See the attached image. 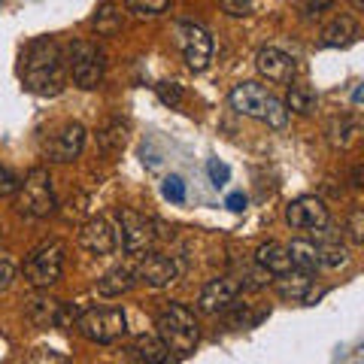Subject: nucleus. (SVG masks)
I'll use <instances>...</instances> for the list:
<instances>
[{"mask_svg":"<svg viewBox=\"0 0 364 364\" xmlns=\"http://www.w3.org/2000/svg\"><path fill=\"white\" fill-rule=\"evenodd\" d=\"M286 249H289V258H291V267L294 270H310V273H316V267H318L316 243H310V240H294Z\"/></svg>","mask_w":364,"mask_h":364,"instance_id":"obj_22","label":"nucleus"},{"mask_svg":"<svg viewBox=\"0 0 364 364\" xmlns=\"http://www.w3.org/2000/svg\"><path fill=\"white\" fill-rule=\"evenodd\" d=\"M21 79L37 95H58L64 88V55L49 37L33 40L21 55Z\"/></svg>","mask_w":364,"mask_h":364,"instance_id":"obj_1","label":"nucleus"},{"mask_svg":"<svg viewBox=\"0 0 364 364\" xmlns=\"http://www.w3.org/2000/svg\"><path fill=\"white\" fill-rule=\"evenodd\" d=\"M85 124H79V122H67L64 128L55 134V140L49 143V158L52 161H58V164H67V161H73V158L82 155L85 149Z\"/></svg>","mask_w":364,"mask_h":364,"instance_id":"obj_15","label":"nucleus"},{"mask_svg":"<svg viewBox=\"0 0 364 364\" xmlns=\"http://www.w3.org/2000/svg\"><path fill=\"white\" fill-rule=\"evenodd\" d=\"M79 310L67 306L64 301H55V298H46V294H37V298L28 301V318L37 328H64L76 322Z\"/></svg>","mask_w":364,"mask_h":364,"instance_id":"obj_13","label":"nucleus"},{"mask_svg":"<svg viewBox=\"0 0 364 364\" xmlns=\"http://www.w3.org/2000/svg\"><path fill=\"white\" fill-rule=\"evenodd\" d=\"M155 328H158V337H161L167 352L176 358H188L200 340L198 318L186 304H167L164 310L158 313Z\"/></svg>","mask_w":364,"mask_h":364,"instance_id":"obj_2","label":"nucleus"},{"mask_svg":"<svg viewBox=\"0 0 364 364\" xmlns=\"http://www.w3.org/2000/svg\"><path fill=\"white\" fill-rule=\"evenodd\" d=\"M155 95L164 107H179L182 104V85H176V82H158Z\"/></svg>","mask_w":364,"mask_h":364,"instance_id":"obj_28","label":"nucleus"},{"mask_svg":"<svg viewBox=\"0 0 364 364\" xmlns=\"http://www.w3.org/2000/svg\"><path fill=\"white\" fill-rule=\"evenodd\" d=\"M243 291V282L237 277H215L210 279L207 286L200 289V298H198V310L207 313V316H215V313H225L231 310L237 294Z\"/></svg>","mask_w":364,"mask_h":364,"instance_id":"obj_11","label":"nucleus"},{"mask_svg":"<svg viewBox=\"0 0 364 364\" xmlns=\"http://www.w3.org/2000/svg\"><path fill=\"white\" fill-rule=\"evenodd\" d=\"M25 364H70L61 352H52V349H37Z\"/></svg>","mask_w":364,"mask_h":364,"instance_id":"obj_33","label":"nucleus"},{"mask_svg":"<svg viewBox=\"0 0 364 364\" xmlns=\"http://www.w3.org/2000/svg\"><path fill=\"white\" fill-rule=\"evenodd\" d=\"M334 6V0H310L304 9H306V16H318L322 9H331Z\"/></svg>","mask_w":364,"mask_h":364,"instance_id":"obj_37","label":"nucleus"},{"mask_svg":"<svg viewBox=\"0 0 364 364\" xmlns=\"http://www.w3.org/2000/svg\"><path fill=\"white\" fill-rule=\"evenodd\" d=\"M79 246L97 258L109 255L116 249V231H112V225L107 219H88L82 225V231H79Z\"/></svg>","mask_w":364,"mask_h":364,"instance_id":"obj_16","label":"nucleus"},{"mask_svg":"<svg viewBox=\"0 0 364 364\" xmlns=\"http://www.w3.org/2000/svg\"><path fill=\"white\" fill-rule=\"evenodd\" d=\"M225 207L234 210V213H243V210H246V195H243V191H237V195H228Z\"/></svg>","mask_w":364,"mask_h":364,"instance_id":"obj_36","label":"nucleus"},{"mask_svg":"<svg viewBox=\"0 0 364 364\" xmlns=\"http://www.w3.org/2000/svg\"><path fill=\"white\" fill-rule=\"evenodd\" d=\"M124 6L136 16H161L170 6V0H124Z\"/></svg>","mask_w":364,"mask_h":364,"instance_id":"obj_27","label":"nucleus"},{"mask_svg":"<svg viewBox=\"0 0 364 364\" xmlns=\"http://www.w3.org/2000/svg\"><path fill=\"white\" fill-rule=\"evenodd\" d=\"M255 67H258V73L267 79V82H277V85H289L291 79H294V58L289 52H282L277 49V46H267V49H261L255 55Z\"/></svg>","mask_w":364,"mask_h":364,"instance_id":"obj_14","label":"nucleus"},{"mask_svg":"<svg viewBox=\"0 0 364 364\" xmlns=\"http://www.w3.org/2000/svg\"><path fill=\"white\" fill-rule=\"evenodd\" d=\"M16 210L25 219H49L58 210L55 200V188H52V176L46 167H33L31 173L18 182L16 188Z\"/></svg>","mask_w":364,"mask_h":364,"instance_id":"obj_4","label":"nucleus"},{"mask_svg":"<svg viewBox=\"0 0 364 364\" xmlns=\"http://www.w3.org/2000/svg\"><path fill=\"white\" fill-rule=\"evenodd\" d=\"M228 16H249L255 9V0H219Z\"/></svg>","mask_w":364,"mask_h":364,"instance_id":"obj_32","label":"nucleus"},{"mask_svg":"<svg viewBox=\"0 0 364 364\" xmlns=\"http://www.w3.org/2000/svg\"><path fill=\"white\" fill-rule=\"evenodd\" d=\"M352 6H355V9H364V0H352Z\"/></svg>","mask_w":364,"mask_h":364,"instance_id":"obj_39","label":"nucleus"},{"mask_svg":"<svg viewBox=\"0 0 364 364\" xmlns=\"http://www.w3.org/2000/svg\"><path fill=\"white\" fill-rule=\"evenodd\" d=\"M182 261L176 255H164V252H146L140 267H136L134 277L146 282L152 289H164V286H173V282L182 277Z\"/></svg>","mask_w":364,"mask_h":364,"instance_id":"obj_10","label":"nucleus"},{"mask_svg":"<svg viewBox=\"0 0 364 364\" xmlns=\"http://www.w3.org/2000/svg\"><path fill=\"white\" fill-rule=\"evenodd\" d=\"M18 188V179L13 170H6V167H0V198H6V195H13V191Z\"/></svg>","mask_w":364,"mask_h":364,"instance_id":"obj_35","label":"nucleus"},{"mask_svg":"<svg viewBox=\"0 0 364 364\" xmlns=\"http://www.w3.org/2000/svg\"><path fill=\"white\" fill-rule=\"evenodd\" d=\"M207 173H210L215 188H225L228 182H231V167H228L225 161H219V158H210L207 161Z\"/></svg>","mask_w":364,"mask_h":364,"instance_id":"obj_29","label":"nucleus"},{"mask_svg":"<svg viewBox=\"0 0 364 364\" xmlns=\"http://www.w3.org/2000/svg\"><path fill=\"white\" fill-rule=\"evenodd\" d=\"M70 76L79 88H97L104 79V52L95 43L79 40L70 46Z\"/></svg>","mask_w":364,"mask_h":364,"instance_id":"obj_9","label":"nucleus"},{"mask_svg":"<svg viewBox=\"0 0 364 364\" xmlns=\"http://www.w3.org/2000/svg\"><path fill=\"white\" fill-rule=\"evenodd\" d=\"M231 109H237L240 116H249V119H258L264 122L267 128H286L289 124V109L282 104L279 97H273L264 85L258 82H240L234 85L231 91Z\"/></svg>","mask_w":364,"mask_h":364,"instance_id":"obj_3","label":"nucleus"},{"mask_svg":"<svg viewBox=\"0 0 364 364\" xmlns=\"http://www.w3.org/2000/svg\"><path fill=\"white\" fill-rule=\"evenodd\" d=\"M91 28H95L100 37H112V33L122 31V13L112 4H104L97 9V16L91 18Z\"/></svg>","mask_w":364,"mask_h":364,"instance_id":"obj_23","label":"nucleus"},{"mask_svg":"<svg viewBox=\"0 0 364 364\" xmlns=\"http://www.w3.org/2000/svg\"><path fill=\"white\" fill-rule=\"evenodd\" d=\"M176 46L182 52V58L195 73L207 70L213 61V37L207 28L195 25V21H176Z\"/></svg>","mask_w":364,"mask_h":364,"instance_id":"obj_7","label":"nucleus"},{"mask_svg":"<svg viewBox=\"0 0 364 364\" xmlns=\"http://www.w3.org/2000/svg\"><path fill=\"white\" fill-rule=\"evenodd\" d=\"M349 237H352V243L364 240V210L361 207H355L349 213Z\"/></svg>","mask_w":364,"mask_h":364,"instance_id":"obj_31","label":"nucleus"},{"mask_svg":"<svg viewBox=\"0 0 364 364\" xmlns=\"http://www.w3.org/2000/svg\"><path fill=\"white\" fill-rule=\"evenodd\" d=\"M310 289H313V273L310 270H289L282 273V277L277 279V291L279 298L286 301H306L310 298Z\"/></svg>","mask_w":364,"mask_h":364,"instance_id":"obj_19","label":"nucleus"},{"mask_svg":"<svg viewBox=\"0 0 364 364\" xmlns=\"http://www.w3.org/2000/svg\"><path fill=\"white\" fill-rule=\"evenodd\" d=\"M16 279V264L9 258H0V291H6Z\"/></svg>","mask_w":364,"mask_h":364,"instance_id":"obj_34","label":"nucleus"},{"mask_svg":"<svg viewBox=\"0 0 364 364\" xmlns=\"http://www.w3.org/2000/svg\"><path fill=\"white\" fill-rule=\"evenodd\" d=\"M134 270L128 267H112L109 273H104V277L97 279V294H104V298H122V294H128L134 289Z\"/></svg>","mask_w":364,"mask_h":364,"instance_id":"obj_20","label":"nucleus"},{"mask_svg":"<svg viewBox=\"0 0 364 364\" xmlns=\"http://www.w3.org/2000/svg\"><path fill=\"white\" fill-rule=\"evenodd\" d=\"M119 225H122V249L128 255H146L152 252V246L158 240V222L149 215L136 213V210H122L119 213Z\"/></svg>","mask_w":364,"mask_h":364,"instance_id":"obj_8","label":"nucleus"},{"mask_svg":"<svg viewBox=\"0 0 364 364\" xmlns=\"http://www.w3.org/2000/svg\"><path fill=\"white\" fill-rule=\"evenodd\" d=\"M161 191H164V198H167V200H173V203H182V200H186V182H182L179 176H167V179H164V186H161Z\"/></svg>","mask_w":364,"mask_h":364,"instance_id":"obj_30","label":"nucleus"},{"mask_svg":"<svg viewBox=\"0 0 364 364\" xmlns=\"http://www.w3.org/2000/svg\"><path fill=\"white\" fill-rule=\"evenodd\" d=\"M361 37V28L358 21L352 16H337L331 25H325L322 37H318V46H325V49H346Z\"/></svg>","mask_w":364,"mask_h":364,"instance_id":"obj_17","label":"nucleus"},{"mask_svg":"<svg viewBox=\"0 0 364 364\" xmlns=\"http://www.w3.org/2000/svg\"><path fill=\"white\" fill-rule=\"evenodd\" d=\"M361 179H364V167H361V164H355V167H352V186L361 188V186H364Z\"/></svg>","mask_w":364,"mask_h":364,"instance_id":"obj_38","label":"nucleus"},{"mask_svg":"<svg viewBox=\"0 0 364 364\" xmlns=\"http://www.w3.org/2000/svg\"><path fill=\"white\" fill-rule=\"evenodd\" d=\"M73 325L85 340L100 346L119 343L128 334V316H124L122 306H91V310H82L76 316Z\"/></svg>","mask_w":364,"mask_h":364,"instance_id":"obj_5","label":"nucleus"},{"mask_svg":"<svg viewBox=\"0 0 364 364\" xmlns=\"http://www.w3.org/2000/svg\"><path fill=\"white\" fill-rule=\"evenodd\" d=\"M316 255H318V264L322 267H343L349 261L346 246L340 240H328V243H318L316 246Z\"/></svg>","mask_w":364,"mask_h":364,"instance_id":"obj_24","label":"nucleus"},{"mask_svg":"<svg viewBox=\"0 0 364 364\" xmlns=\"http://www.w3.org/2000/svg\"><path fill=\"white\" fill-rule=\"evenodd\" d=\"M286 222L294 231H318V228L328 225V207L322 198L316 195H304L294 198L286 207Z\"/></svg>","mask_w":364,"mask_h":364,"instance_id":"obj_12","label":"nucleus"},{"mask_svg":"<svg viewBox=\"0 0 364 364\" xmlns=\"http://www.w3.org/2000/svg\"><path fill=\"white\" fill-rule=\"evenodd\" d=\"M316 107V95L310 88L304 85H289V100H286V109L289 112H301V116H306V112H313Z\"/></svg>","mask_w":364,"mask_h":364,"instance_id":"obj_25","label":"nucleus"},{"mask_svg":"<svg viewBox=\"0 0 364 364\" xmlns=\"http://www.w3.org/2000/svg\"><path fill=\"white\" fill-rule=\"evenodd\" d=\"M136 358H140L143 364H167L170 352L167 346L161 343V337H152V334H143L140 340H136Z\"/></svg>","mask_w":364,"mask_h":364,"instance_id":"obj_21","label":"nucleus"},{"mask_svg":"<svg viewBox=\"0 0 364 364\" xmlns=\"http://www.w3.org/2000/svg\"><path fill=\"white\" fill-rule=\"evenodd\" d=\"M255 264L261 270H267L270 277H282V273H289L291 270V258H289V249L277 243V240H270V243H261L258 246V252H255Z\"/></svg>","mask_w":364,"mask_h":364,"instance_id":"obj_18","label":"nucleus"},{"mask_svg":"<svg viewBox=\"0 0 364 364\" xmlns=\"http://www.w3.org/2000/svg\"><path fill=\"white\" fill-rule=\"evenodd\" d=\"M97 143H100V149H104L107 155H116L122 146H124V124L122 122H109L107 128L100 131Z\"/></svg>","mask_w":364,"mask_h":364,"instance_id":"obj_26","label":"nucleus"},{"mask_svg":"<svg viewBox=\"0 0 364 364\" xmlns=\"http://www.w3.org/2000/svg\"><path fill=\"white\" fill-rule=\"evenodd\" d=\"M64 258H67V246L61 240H46L40 243L25 261V279L28 286L37 291L55 286L64 273Z\"/></svg>","mask_w":364,"mask_h":364,"instance_id":"obj_6","label":"nucleus"}]
</instances>
